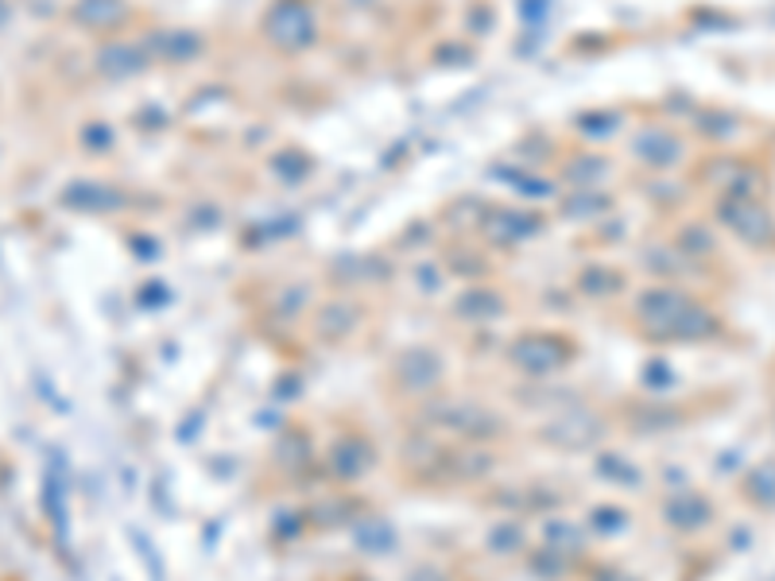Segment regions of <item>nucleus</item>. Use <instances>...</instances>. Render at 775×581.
<instances>
[{"instance_id":"obj_1","label":"nucleus","mask_w":775,"mask_h":581,"mask_svg":"<svg viewBox=\"0 0 775 581\" xmlns=\"http://www.w3.org/2000/svg\"><path fill=\"white\" fill-rule=\"evenodd\" d=\"M636 318L640 326L655 337H678V342H695L710 337L717 330V318L705 314L702 307L683 295L678 287H651L636 299Z\"/></svg>"},{"instance_id":"obj_2","label":"nucleus","mask_w":775,"mask_h":581,"mask_svg":"<svg viewBox=\"0 0 775 581\" xmlns=\"http://www.w3.org/2000/svg\"><path fill=\"white\" fill-rule=\"evenodd\" d=\"M509 361L527 376H551L571 361V345L554 334H524L509 345Z\"/></svg>"},{"instance_id":"obj_3","label":"nucleus","mask_w":775,"mask_h":581,"mask_svg":"<svg viewBox=\"0 0 775 581\" xmlns=\"http://www.w3.org/2000/svg\"><path fill=\"white\" fill-rule=\"evenodd\" d=\"M264 32L276 47L295 51V47H311L318 27H314V12L307 9V4H299V0H279L276 9L267 12Z\"/></svg>"},{"instance_id":"obj_4","label":"nucleus","mask_w":775,"mask_h":581,"mask_svg":"<svg viewBox=\"0 0 775 581\" xmlns=\"http://www.w3.org/2000/svg\"><path fill=\"white\" fill-rule=\"evenodd\" d=\"M392 372L400 392H408V396H430V392L442 387L446 364L435 349H403Z\"/></svg>"},{"instance_id":"obj_5","label":"nucleus","mask_w":775,"mask_h":581,"mask_svg":"<svg viewBox=\"0 0 775 581\" xmlns=\"http://www.w3.org/2000/svg\"><path fill=\"white\" fill-rule=\"evenodd\" d=\"M376 466V449L368 438L361 434H349V438H338L330 449H326V469H330L334 481L341 484H353Z\"/></svg>"},{"instance_id":"obj_6","label":"nucleus","mask_w":775,"mask_h":581,"mask_svg":"<svg viewBox=\"0 0 775 581\" xmlns=\"http://www.w3.org/2000/svg\"><path fill=\"white\" fill-rule=\"evenodd\" d=\"M71 16L86 32H113L128 20V4L125 0H74Z\"/></svg>"},{"instance_id":"obj_7","label":"nucleus","mask_w":775,"mask_h":581,"mask_svg":"<svg viewBox=\"0 0 775 581\" xmlns=\"http://www.w3.org/2000/svg\"><path fill=\"white\" fill-rule=\"evenodd\" d=\"M722 218L729 221L740 237L752 240V245H760V240L772 237V221H767L764 210H760L757 202H749V198H733V202H725L722 206Z\"/></svg>"},{"instance_id":"obj_8","label":"nucleus","mask_w":775,"mask_h":581,"mask_svg":"<svg viewBox=\"0 0 775 581\" xmlns=\"http://www.w3.org/2000/svg\"><path fill=\"white\" fill-rule=\"evenodd\" d=\"M710 516H713L710 500H705V496H698V493L675 496V500H671L667 508H663V520H667L671 528H678V531H698V528H705V523H710Z\"/></svg>"},{"instance_id":"obj_9","label":"nucleus","mask_w":775,"mask_h":581,"mask_svg":"<svg viewBox=\"0 0 775 581\" xmlns=\"http://www.w3.org/2000/svg\"><path fill=\"white\" fill-rule=\"evenodd\" d=\"M143 66V51L133 44H105L98 51V71L109 78H128Z\"/></svg>"},{"instance_id":"obj_10","label":"nucleus","mask_w":775,"mask_h":581,"mask_svg":"<svg viewBox=\"0 0 775 581\" xmlns=\"http://www.w3.org/2000/svg\"><path fill=\"white\" fill-rule=\"evenodd\" d=\"M500 310H504V299L489 287H473L458 299V314H462L465 322H492Z\"/></svg>"},{"instance_id":"obj_11","label":"nucleus","mask_w":775,"mask_h":581,"mask_svg":"<svg viewBox=\"0 0 775 581\" xmlns=\"http://www.w3.org/2000/svg\"><path fill=\"white\" fill-rule=\"evenodd\" d=\"M353 322H357V310L349 302H330V307L318 314V334L326 342H341L346 334H353Z\"/></svg>"},{"instance_id":"obj_12","label":"nucleus","mask_w":775,"mask_h":581,"mask_svg":"<svg viewBox=\"0 0 775 581\" xmlns=\"http://www.w3.org/2000/svg\"><path fill=\"white\" fill-rule=\"evenodd\" d=\"M678 144L671 140V136H663V133H648L640 144H636V156L640 159H648L651 168H667V163H675L678 159Z\"/></svg>"},{"instance_id":"obj_13","label":"nucleus","mask_w":775,"mask_h":581,"mask_svg":"<svg viewBox=\"0 0 775 581\" xmlns=\"http://www.w3.org/2000/svg\"><path fill=\"white\" fill-rule=\"evenodd\" d=\"M582 290H586L589 299H601V295H613L616 287H621V280H616L613 272H605V268H593V272H586L582 275V283H578Z\"/></svg>"},{"instance_id":"obj_14","label":"nucleus","mask_w":775,"mask_h":581,"mask_svg":"<svg viewBox=\"0 0 775 581\" xmlns=\"http://www.w3.org/2000/svg\"><path fill=\"white\" fill-rule=\"evenodd\" d=\"M749 496L772 508V504H775V466H764V469H757V473H752Z\"/></svg>"}]
</instances>
